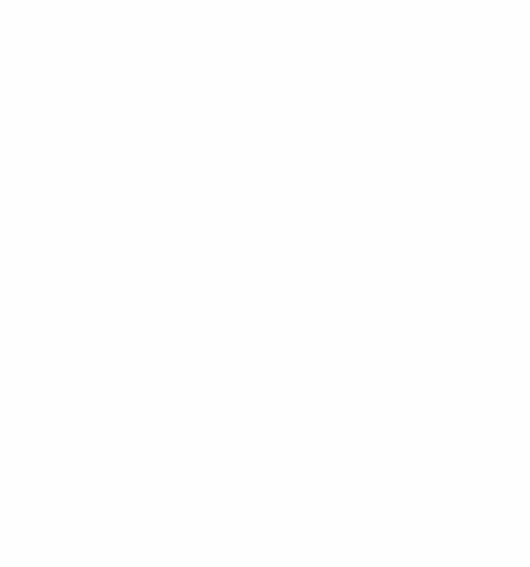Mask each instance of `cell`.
Wrapping results in <instances>:
<instances>
[]
</instances>
